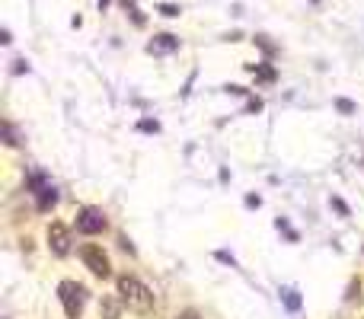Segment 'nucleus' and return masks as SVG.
<instances>
[{
    "label": "nucleus",
    "instance_id": "nucleus-9",
    "mask_svg": "<svg viewBox=\"0 0 364 319\" xmlns=\"http://www.w3.org/2000/svg\"><path fill=\"white\" fill-rule=\"evenodd\" d=\"M36 204H38V211H51L58 204V191H55V185H45L42 191H36Z\"/></svg>",
    "mask_w": 364,
    "mask_h": 319
},
{
    "label": "nucleus",
    "instance_id": "nucleus-8",
    "mask_svg": "<svg viewBox=\"0 0 364 319\" xmlns=\"http://www.w3.org/2000/svg\"><path fill=\"white\" fill-rule=\"evenodd\" d=\"M246 71H250L259 83H275V77H278L271 64H246Z\"/></svg>",
    "mask_w": 364,
    "mask_h": 319
},
{
    "label": "nucleus",
    "instance_id": "nucleus-10",
    "mask_svg": "<svg viewBox=\"0 0 364 319\" xmlns=\"http://www.w3.org/2000/svg\"><path fill=\"white\" fill-rule=\"evenodd\" d=\"M3 137H7V147H16L19 141H16V131H13V125L10 121H3Z\"/></svg>",
    "mask_w": 364,
    "mask_h": 319
},
{
    "label": "nucleus",
    "instance_id": "nucleus-3",
    "mask_svg": "<svg viewBox=\"0 0 364 319\" xmlns=\"http://www.w3.org/2000/svg\"><path fill=\"white\" fill-rule=\"evenodd\" d=\"M80 259H84V265L96 274V278H103V281H106V278H112V262H109V255L103 252V246L86 243V246L80 249Z\"/></svg>",
    "mask_w": 364,
    "mask_h": 319
},
{
    "label": "nucleus",
    "instance_id": "nucleus-16",
    "mask_svg": "<svg viewBox=\"0 0 364 319\" xmlns=\"http://www.w3.org/2000/svg\"><path fill=\"white\" fill-rule=\"evenodd\" d=\"M157 121H147V119H144V121H141V131H157Z\"/></svg>",
    "mask_w": 364,
    "mask_h": 319
},
{
    "label": "nucleus",
    "instance_id": "nucleus-2",
    "mask_svg": "<svg viewBox=\"0 0 364 319\" xmlns=\"http://www.w3.org/2000/svg\"><path fill=\"white\" fill-rule=\"evenodd\" d=\"M58 300L64 307L67 319H80L86 307V287L80 281H61L58 284Z\"/></svg>",
    "mask_w": 364,
    "mask_h": 319
},
{
    "label": "nucleus",
    "instance_id": "nucleus-7",
    "mask_svg": "<svg viewBox=\"0 0 364 319\" xmlns=\"http://www.w3.org/2000/svg\"><path fill=\"white\" fill-rule=\"evenodd\" d=\"M121 297H103L99 300V316L103 319H121Z\"/></svg>",
    "mask_w": 364,
    "mask_h": 319
},
{
    "label": "nucleus",
    "instance_id": "nucleus-14",
    "mask_svg": "<svg viewBox=\"0 0 364 319\" xmlns=\"http://www.w3.org/2000/svg\"><path fill=\"white\" fill-rule=\"evenodd\" d=\"M160 13H163V16H169V19H173V16H179L182 10H179L176 3H163V7H160Z\"/></svg>",
    "mask_w": 364,
    "mask_h": 319
},
{
    "label": "nucleus",
    "instance_id": "nucleus-18",
    "mask_svg": "<svg viewBox=\"0 0 364 319\" xmlns=\"http://www.w3.org/2000/svg\"><path fill=\"white\" fill-rule=\"evenodd\" d=\"M182 319H198V313L195 310H186V313H182Z\"/></svg>",
    "mask_w": 364,
    "mask_h": 319
},
{
    "label": "nucleus",
    "instance_id": "nucleus-5",
    "mask_svg": "<svg viewBox=\"0 0 364 319\" xmlns=\"http://www.w3.org/2000/svg\"><path fill=\"white\" fill-rule=\"evenodd\" d=\"M48 249L58 255V259H64L67 252H71V230L64 227V224H48Z\"/></svg>",
    "mask_w": 364,
    "mask_h": 319
},
{
    "label": "nucleus",
    "instance_id": "nucleus-6",
    "mask_svg": "<svg viewBox=\"0 0 364 319\" xmlns=\"http://www.w3.org/2000/svg\"><path fill=\"white\" fill-rule=\"evenodd\" d=\"M147 51L150 55H173V51H179V36H173V32H160V36H154L147 42Z\"/></svg>",
    "mask_w": 364,
    "mask_h": 319
},
{
    "label": "nucleus",
    "instance_id": "nucleus-13",
    "mask_svg": "<svg viewBox=\"0 0 364 319\" xmlns=\"http://www.w3.org/2000/svg\"><path fill=\"white\" fill-rule=\"evenodd\" d=\"M336 109H339V112H345V115H352V112H355L358 106H355L352 99H336Z\"/></svg>",
    "mask_w": 364,
    "mask_h": 319
},
{
    "label": "nucleus",
    "instance_id": "nucleus-1",
    "mask_svg": "<svg viewBox=\"0 0 364 319\" xmlns=\"http://www.w3.org/2000/svg\"><path fill=\"white\" fill-rule=\"evenodd\" d=\"M119 297L131 313L147 316L154 310V291L141 278H134V274H119Z\"/></svg>",
    "mask_w": 364,
    "mask_h": 319
},
{
    "label": "nucleus",
    "instance_id": "nucleus-11",
    "mask_svg": "<svg viewBox=\"0 0 364 319\" xmlns=\"http://www.w3.org/2000/svg\"><path fill=\"white\" fill-rule=\"evenodd\" d=\"M256 45H259L265 55H275V45L269 42V36H256Z\"/></svg>",
    "mask_w": 364,
    "mask_h": 319
},
{
    "label": "nucleus",
    "instance_id": "nucleus-15",
    "mask_svg": "<svg viewBox=\"0 0 364 319\" xmlns=\"http://www.w3.org/2000/svg\"><path fill=\"white\" fill-rule=\"evenodd\" d=\"M332 208L339 211V214H342V217H348V204L342 198H332Z\"/></svg>",
    "mask_w": 364,
    "mask_h": 319
},
{
    "label": "nucleus",
    "instance_id": "nucleus-4",
    "mask_svg": "<svg viewBox=\"0 0 364 319\" xmlns=\"http://www.w3.org/2000/svg\"><path fill=\"white\" fill-rule=\"evenodd\" d=\"M106 214L103 208H93V204H86V208L77 211V230L80 233H86V237H96V233H103L106 230Z\"/></svg>",
    "mask_w": 364,
    "mask_h": 319
},
{
    "label": "nucleus",
    "instance_id": "nucleus-12",
    "mask_svg": "<svg viewBox=\"0 0 364 319\" xmlns=\"http://www.w3.org/2000/svg\"><path fill=\"white\" fill-rule=\"evenodd\" d=\"M284 303H288V310H298V307H300L298 291H284Z\"/></svg>",
    "mask_w": 364,
    "mask_h": 319
},
{
    "label": "nucleus",
    "instance_id": "nucleus-17",
    "mask_svg": "<svg viewBox=\"0 0 364 319\" xmlns=\"http://www.w3.org/2000/svg\"><path fill=\"white\" fill-rule=\"evenodd\" d=\"M250 112H259L262 109V99H250V106H246Z\"/></svg>",
    "mask_w": 364,
    "mask_h": 319
}]
</instances>
